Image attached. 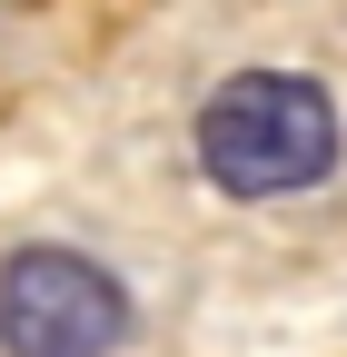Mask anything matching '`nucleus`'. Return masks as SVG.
<instances>
[{"instance_id": "1", "label": "nucleus", "mask_w": 347, "mask_h": 357, "mask_svg": "<svg viewBox=\"0 0 347 357\" xmlns=\"http://www.w3.org/2000/svg\"><path fill=\"white\" fill-rule=\"evenodd\" d=\"M327 159H337V100L298 70H238L199 109V169L229 199H288L327 178Z\"/></svg>"}, {"instance_id": "2", "label": "nucleus", "mask_w": 347, "mask_h": 357, "mask_svg": "<svg viewBox=\"0 0 347 357\" xmlns=\"http://www.w3.org/2000/svg\"><path fill=\"white\" fill-rule=\"evenodd\" d=\"M129 337V288L79 248L0 258V357H109Z\"/></svg>"}]
</instances>
